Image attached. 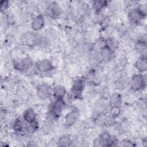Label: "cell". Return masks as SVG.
Masks as SVG:
<instances>
[{
    "label": "cell",
    "instance_id": "obj_3",
    "mask_svg": "<svg viewBox=\"0 0 147 147\" xmlns=\"http://www.w3.org/2000/svg\"><path fill=\"white\" fill-rule=\"evenodd\" d=\"M145 83L143 77L140 75H134L131 80V86L133 89L138 90L141 89Z\"/></svg>",
    "mask_w": 147,
    "mask_h": 147
},
{
    "label": "cell",
    "instance_id": "obj_17",
    "mask_svg": "<svg viewBox=\"0 0 147 147\" xmlns=\"http://www.w3.org/2000/svg\"><path fill=\"white\" fill-rule=\"evenodd\" d=\"M71 143V140L69 137L63 136L61 137L59 141V145L60 146H68Z\"/></svg>",
    "mask_w": 147,
    "mask_h": 147
},
{
    "label": "cell",
    "instance_id": "obj_20",
    "mask_svg": "<svg viewBox=\"0 0 147 147\" xmlns=\"http://www.w3.org/2000/svg\"><path fill=\"white\" fill-rule=\"evenodd\" d=\"M105 3V1H95L94 3V5H95L96 9H98L102 8L104 6Z\"/></svg>",
    "mask_w": 147,
    "mask_h": 147
},
{
    "label": "cell",
    "instance_id": "obj_18",
    "mask_svg": "<svg viewBox=\"0 0 147 147\" xmlns=\"http://www.w3.org/2000/svg\"><path fill=\"white\" fill-rule=\"evenodd\" d=\"M136 48L137 50L141 53H142L144 52H145L146 51V44H145V41H144L143 40L142 41H139L138 43L136 45Z\"/></svg>",
    "mask_w": 147,
    "mask_h": 147
},
{
    "label": "cell",
    "instance_id": "obj_14",
    "mask_svg": "<svg viewBox=\"0 0 147 147\" xmlns=\"http://www.w3.org/2000/svg\"><path fill=\"white\" fill-rule=\"evenodd\" d=\"M146 60L145 57H142L140 58L136 63V68L141 71H145L146 69Z\"/></svg>",
    "mask_w": 147,
    "mask_h": 147
},
{
    "label": "cell",
    "instance_id": "obj_15",
    "mask_svg": "<svg viewBox=\"0 0 147 147\" xmlns=\"http://www.w3.org/2000/svg\"><path fill=\"white\" fill-rule=\"evenodd\" d=\"M53 93L57 99H61L64 95L65 93V90L63 87L61 86H57L55 87L53 90Z\"/></svg>",
    "mask_w": 147,
    "mask_h": 147
},
{
    "label": "cell",
    "instance_id": "obj_11",
    "mask_svg": "<svg viewBox=\"0 0 147 147\" xmlns=\"http://www.w3.org/2000/svg\"><path fill=\"white\" fill-rule=\"evenodd\" d=\"M83 87V81L81 79H76L72 86V91L75 95H79L82 91Z\"/></svg>",
    "mask_w": 147,
    "mask_h": 147
},
{
    "label": "cell",
    "instance_id": "obj_1",
    "mask_svg": "<svg viewBox=\"0 0 147 147\" xmlns=\"http://www.w3.org/2000/svg\"><path fill=\"white\" fill-rule=\"evenodd\" d=\"M64 105V103L62 99H57V100L52 105L51 107V114L54 117L59 115L61 110Z\"/></svg>",
    "mask_w": 147,
    "mask_h": 147
},
{
    "label": "cell",
    "instance_id": "obj_2",
    "mask_svg": "<svg viewBox=\"0 0 147 147\" xmlns=\"http://www.w3.org/2000/svg\"><path fill=\"white\" fill-rule=\"evenodd\" d=\"M32 64V61L28 58L24 59L18 61H15L14 63V67L18 70L24 71L29 68Z\"/></svg>",
    "mask_w": 147,
    "mask_h": 147
},
{
    "label": "cell",
    "instance_id": "obj_7",
    "mask_svg": "<svg viewBox=\"0 0 147 147\" xmlns=\"http://www.w3.org/2000/svg\"><path fill=\"white\" fill-rule=\"evenodd\" d=\"M44 25V20L41 15L36 16L32 21V27L34 30H40Z\"/></svg>",
    "mask_w": 147,
    "mask_h": 147
},
{
    "label": "cell",
    "instance_id": "obj_21",
    "mask_svg": "<svg viewBox=\"0 0 147 147\" xmlns=\"http://www.w3.org/2000/svg\"><path fill=\"white\" fill-rule=\"evenodd\" d=\"M1 10L3 11L5 10L7 6H8V2L7 1H1Z\"/></svg>",
    "mask_w": 147,
    "mask_h": 147
},
{
    "label": "cell",
    "instance_id": "obj_6",
    "mask_svg": "<svg viewBox=\"0 0 147 147\" xmlns=\"http://www.w3.org/2000/svg\"><path fill=\"white\" fill-rule=\"evenodd\" d=\"M37 67L40 72H45L51 71L53 67L49 61L47 60H43L37 63Z\"/></svg>",
    "mask_w": 147,
    "mask_h": 147
},
{
    "label": "cell",
    "instance_id": "obj_10",
    "mask_svg": "<svg viewBox=\"0 0 147 147\" xmlns=\"http://www.w3.org/2000/svg\"><path fill=\"white\" fill-rule=\"evenodd\" d=\"M47 11L50 17L52 18L56 17L60 13V7L55 2L50 4L47 9Z\"/></svg>",
    "mask_w": 147,
    "mask_h": 147
},
{
    "label": "cell",
    "instance_id": "obj_8",
    "mask_svg": "<svg viewBox=\"0 0 147 147\" xmlns=\"http://www.w3.org/2000/svg\"><path fill=\"white\" fill-rule=\"evenodd\" d=\"M37 94L41 99L47 98L51 94L50 88L47 85H41L38 87Z\"/></svg>",
    "mask_w": 147,
    "mask_h": 147
},
{
    "label": "cell",
    "instance_id": "obj_9",
    "mask_svg": "<svg viewBox=\"0 0 147 147\" xmlns=\"http://www.w3.org/2000/svg\"><path fill=\"white\" fill-rule=\"evenodd\" d=\"M23 118L26 123L29 124L33 123L35 122L36 114L32 109H29L25 111L23 115Z\"/></svg>",
    "mask_w": 147,
    "mask_h": 147
},
{
    "label": "cell",
    "instance_id": "obj_4",
    "mask_svg": "<svg viewBox=\"0 0 147 147\" xmlns=\"http://www.w3.org/2000/svg\"><path fill=\"white\" fill-rule=\"evenodd\" d=\"M143 13L138 9H134L129 13V17L130 20L134 23L139 22L142 18Z\"/></svg>",
    "mask_w": 147,
    "mask_h": 147
},
{
    "label": "cell",
    "instance_id": "obj_19",
    "mask_svg": "<svg viewBox=\"0 0 147 147\" xmlns=\"http://www.w3.org/2000/svg\"><path fill=\"white\" fill-rule=\"evenodd\" d=\"M120 113L119 107H112L110 109V113L113 116H117Z\"/></svg>",
    "mask_w": 147,
    "mask_h": 147
},
{
    "label": "cell",
    "instance_id": "obj_5",
    "mask_svg": "<svg viewBox=\"0 0 147 147\" xmlns=\"http://www.w3.org/2000/svg\"><path fill=\"white\" fill-rule=\"evenodd\" d=\"M96 142L99 143V145L101 146H110L113 143V140L111 136L107 133H103L96 140Z\"/></svg>",
    "mask_w": 147,
    "mask_h": 147
},
{
    "label": "cell",
    "instance_id": "obj_16",
    "mask_svg": "<svg viewBox=\"0 0 147 147\" xmlns=\"http://www.w3.org/2000/svg\"><path fill=\"white\" fill-rule=\"evenodd\" d=\"M76 114L72 111L69 113L66 117L65 118V121H66V124L68 126H71L72 124H74L75 123V122L76 120Z\"/></svg>",
    "mask_w": 147,
    "mask_h": 147
},
{
    "label": "cell",
    "instance_id": "obj_13",
    "mask_svg": "<svg viewBox=\"0 0 147 147\" xmlns=\"http://www.w3.org/2000/svg\"><path fill=\"white\" fill-rule=\"evenodd\" d=\"M121 103V98L119 95L114 94L111 95L110 99V106L112 107H119Z\"/></svg>",
    "mask_w": 147,
    "mask_h": 147
},
{
    "label": "cell",
    "instance_id": "obj_12",
    "mask_svg": "<svg viewBox=\"0 0 147 147\" xmlns=\"http://www.w3.org/2000/svg\"><path fill=\"white\" fill-rule=\"evenodd\" d=\"M113 55V50L109 48V47H107V46H105L104 48L102 49V51L100 52V56L103 60H109L111 58Z\"/></svg>",
    "mask_w": 147,
    "mask_h": 147
}]
</instances>
